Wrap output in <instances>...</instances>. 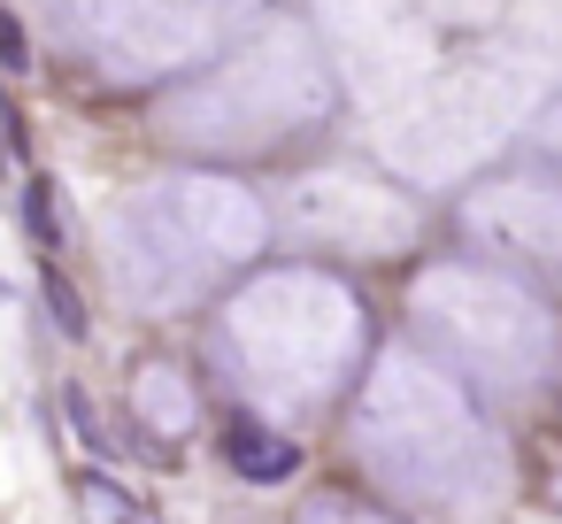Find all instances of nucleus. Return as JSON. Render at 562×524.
Segmentation results:
<instances>
[{
    "label": "nucleus",
    "instance_id": "f257e3e1",
    "mask_svg": "<svg viewBox=\"0 0 562 524\" xmlns=\"http://www.w3.org/2000/svg\"><path fill=\"white\" fill-rule=\"evenodd\" d=\"M186 224H178V209H162V201H124L116 216H109V263H116V278H124V293L132 301H147V309H170V301H186L193 293V263H186Z\"/></svg>",
    "mask_w": 562,
    "mask_h": 524
},
{
    "label": "nucleus",
    "instance_id": "39448f33",
    "mask_svg": "<svg viewBox=\"0 0 562 524\" xmlns=\"http://www.w3.org/2000/svg\"><path fill=\"white\" fill-rule=\"evenodd\" d=\"M24 224H32V239L55 255L63 247V201H55V178H24Z\"/></svg>",
    "mask_w": 562,
    "mask_h": 524
},
{
    "label": "nucleus",
    "instance_id": "1a4fd4ad",
    "mask_svg": "<svg viewBox=\"0 0 562 524\" xmlns=\"http://www.w3.org/2000/svg\"><path fill=\"white\" fill-rule=\"evenodd\" d=\"M109 524H139V516H109Z\"/></svg>",
    "mask_w": 562,
    "mask_h": 524
},
{
    "label": "nucleus",
    "instance_id": "f03ea898",
    "mask_svg": "<svg viewBox=\"0 0 562 524\" xmlns=\"http://www.w3.org/2000/svg\"><path fill=\"white\" fill-rule=\"evenodd\" d=\"M170 209H178V224H186L193 239H209L216 255H255V247H262V216H255V201H247L239 186L193 178L186 193H170Z\"/></svg>",
    "mask_w": 562,
    "mask_h": 524
},
{
    "label": "nucleus",
    "instance_id": "6e6552de",
    "mask_svg": "<svg viewBox=\"0 0 562 524\" xmlns=\"http://www.w3.org/2000/svg\"><path fill=\"white\" fill-rule=\"evenodd\" d=\"M0 70H9V78H24V70H32V40H24V24H16L9 0H0Z\"/></svg>",
    "mask_w": 562,
    "mask_h": 524
},
{
    "label": "nucleus",
    "instance_id": "423d86ee",
    "mask_svg": "<svg viewBox=\"0 0 562 524\" xmlns=\"http://www.w3.org/2000/svg\"><path fill=\"white\" fill-rule=\"evenodd\" d=\"M63 409H70V424H78V439H86L93 455H116V432L101 424V409H93V393H86V386H63Z\"/></svg>",
    "mask_w": 562,
    "mask_h": 524
},
{
    "label": "nucleus",
    "instance_id": "0eeeda50",
    "mask_svg": "<svg viewBox=\"0 0 562 524\" xmlns=\"http://www.w3.org/2000/svg\"><path fill=\"white\" fill-rule=\"evenodd\" d=\"M40 293H47V316H55V324H63L70 339H86V309H78V293H70V278H63L55 263H47V286H40Z\"/></svg>",
    "mask_w": 562,
    "mask_h": 524
},
{
    "label": "nucleus",
    "instance_id": "20e7f679",
    "mask_svg": "<svg viewBox=\"0 0 562 524\" xmlns=\"http://www.w3.org/2000/svg\"><path fill=\"white\" fill-rule=\"evenodd\" d=\"M224 455H232V470L255 478V486H278V478L301 470V447H293L285 432H270V424H247V416L224 432Z\"/></svg>",
    "mask_w": 562,
    "mask_h": 524
},
{
    "label": "nucleus",
    "instance_id": "9d476101",
    "mask_svg": "<svg viewBox=\"0 0 562 524\" xmlns=\"http://www.w3.org/2000/svg\"><path fill=\"white\" fill-rule=\"evenodd\" d=\"M0 293H9V286H0Z\"/></svg>",
    "mask_w": 562,
    "mask_h": 524
},
{
    "label": "nucleus",
    "instance_id": "7ed1b4c3",
    "mask_svg": "<svg viewBox=\"0 0 562 524\" xmlns=\"http://www.w3.org/2000/svg\"><path fill=\"white\" fill-rule=\"evenodd\" d=\"M132 401H139V424H147V432H162V439L193 432V386L178 378V363H139Z\"/></svg>",
    "mask_w": 562,
    "mask_h": 524
}]
</instances>
